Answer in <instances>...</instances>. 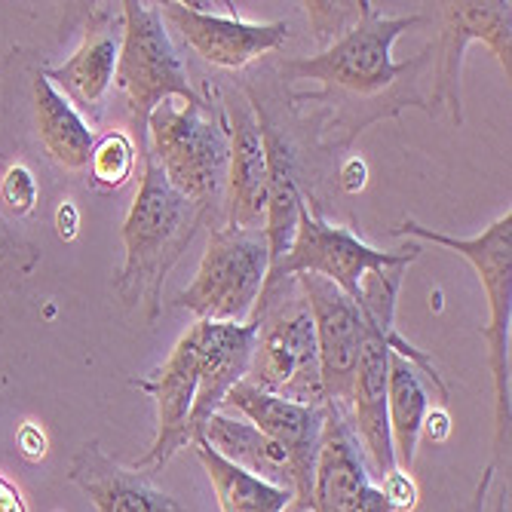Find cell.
Wrapping results in <instances>:
<instances>
[{
    "mask_svg": "<svg viewBox=\"0 0 512 512\" xmlns=\"http://www.w3.org/2000/svg\"><path fill=\"white\" fill-rule=\"evenodd\" d=\"M414 25H424V16H384L375 10V4L365 0L359 22L344 37L325 46L319 56L279 62V74L286 80H319V92H304V96H295V102H332V108L338 105L341 111L335 114V123L347 129L344 145H350L362 132V108L381 105V117H396L411 105L421 108L417 74L430 62V50L402 65L393 62L396 37Z\"/></svg>",
    "mask_w": 512,
    "mask_h": 512,
    "instance_id": "1",
    "label": "cell"
},
{
    "mask_svg": "<svg viewBox=\"0 0 512 512\" xmlns=\"http://www.w3.org/2000/svg\"><path fill=\"white\" fill-rule=\"evenodd\" d=\"M142 160V184L123 221L126 258L114 279V292L126 307H138L148 322H154L163 310V283L169 270L212 218L172 188L148 151Z\"/></svg>",
    "mask_w": 512,
    "mask_h": 512,
    "instance_id": "2",
    "label": "cell"
},
{
    "mask_svg": "<svg viewBox=\"0 0 512 512\" xmlns=\"http://www.w3.org/2000/svg\"><path fill=\"white\" fill-rule=\"evenodd\" d=\"M148 154L172 188L218 224L230 160L221 105L160 102L148 117Z\"/></svg>",
    "mask_w": 512,
    "mask_h": 512,
    "instance_id": "3",
    "label": "cell"
},
{
    "mask_svg": "<svg viewBox=\"0 0 512 512\" xmlns=\"http://www.w3.org/2000/svg\"><path fill=\"white\" fill-rule=\"evenodd\" d=\"M249 319L258 322V332L246 381L298 405H325L316 325L298 289V279L289 276L264 286Z\"/></svg>",
    "mask_w": 512,
    "mask_h": 512,
    "instance_id": "4",
    "label": "cell"
},
{
    "mask_svg": "<svg viewBox=\"0 0 512 512\" xmlns=\"http://www.w3.org/2000/svg\"><path fill=\"white\" fill-rule=\"evenodd\" d=\"M123 40L114 86L129 114L132 142L138 154L148 151V117L166 99H181L191 105H206L209 99L194 89L178 46L163 25L160 7L145 0H123Z\"/></svg>",
    "mask_w": 512,
    "mask_h": 512,
    "instance_id": "5",
    "label": "cell"
},
{
    "mask_svg": "<svg viewBox=\"0 0 512 512\" xmlns=\"http://www.w3.org/2000/svg\"><path fill=\"white\" fill-rule=\"evenodd\" d=\"M393 237H417L436 246H445L467 258L479 283L488 295V325L482 329V338L488 341V365L494 378V445L497 454L509 457V322H512V212L500 215L494 224H488L479 237H448L433 227L417 224L414 218H405L390 230Z\"/></svg>",
    "mask_w": 512,
    "mask_h": 512,
    "instance_id": "6",
    "label": "cell"
},
{
    "mask_svg": "<svg viewBox=\"0 0 512 512\" xmlns=\"http://www.w3.org/2000/svg\"><path fill=\"white\" fill-rule=\"evenodd\" d=\"M270 270L264 230L209 224V246L194 283L178 292L172 307L197 316V322H249Z\"/></svg>",
    "mask_w": 512,
    "mask_h": 512,
    "instance_id": "7",
    "label": "cell"
},
{
    "mask_svg": "<svg viewBox=\"0 0 512 512\" xmlns=\"http://www.w3.org/2000/svg\"><path fill=\"white\" fill-rule=\"evenodd\" d=\"M417 246H405L399 252H381L375 246L362 243L353 227L325 221L319 206L304 197L298 212V227L292 246L283 258H276L267 270L264 286H273L279 279H289L298 273H313L335 283L347 298L359 301L362 276L371 270H384L393 264H411L417 261Z\"/></svg>",
    "mask_w": 512,
    "mask_h": 512,
    "instance_id": "8",
    "label": "cell"
},
{
    "mask_svg": "<svg viewBox=\"0 0 512 512\" xmlns=\"http://www.w3.org/2000/svg\"><path fill=\"white\" fill-rule=\"evenodd\" d=\"M439 34L433 43V92L427 114H439L442 108L451 114V123L463 126V96L460 74L463 56L470 43H485L491 56L500 62L506 77L512 74V4L503 0H457V4H436Z\"/></svg>",
    "mask_w": 512,
    "mask_h": 512,
    "instance_id": "9",
    "label": "cell"
},
{
    "mask_svg": "<svg viewBox=\"0 0 512 512\" xmlns=\"http://www.w3.org/2000/svg\"><path fill=\"white\" fill-rule=\"evenodd\" d=\"M230 7V4H227ZM160 16L169 34H175L194 56L212 68L243 71L249 62L283 50L292 37L286 22H246L230 7L227 16L206 13L203 4H160Z\"/></svg>",
    "mask_w": 512,
    "mask_h": 512,
    "instance_id": "10",
    "label": "cell"
},
{
    "mask_svg": "<svg viewBox=\"0 0 512 512\" xmlns=\"http://www.w3.org/2000/svg\"><path fill=\"white\" fill-rule=\"evenodd\" d=\"M295 279L316 325L322 399L350 408L353 378L365 341V319L356 301L347 298L329 279L313 273H298Z\"/></svg>",
    "mask_w": 512,
    "mask_h": 512,
    "instance_id": "11",
    "label": "cell"
},
{
    "mask_svg": "<svg viewBox=\"0 0 512 512\" xmlns=\"http://www.w3.org/2000/svg\"><path fill=\"white\" fill-rule=\"evenodd\" d=\"M218 105L224 114L227 145H230L221 224L240 230H264L270 172H267V151H264V135L258 126L255 105L243 89L230 92Z\"/></svg>",
    "mask_w": 512,
    "mask_h": 512,
    "instance_id": "12",
    "label": "cell"
},
{
    "mask_svg": "<svg viewBox=\"0 0 512 512\" xmlns=\"http://www.w3.org/2000/svg\"><path fill=\"white\" fill-rule=\"evenodd\" d=\"M227 408H237L249 424H255L264 436H270L292 460L295 476V500L301 509L310 512V491H313V470L319 457L325 405H298L289 399L270 396L249 381H240L224 399Z\"/></svg>",
    "mask_w": 512,
    "mask_h": 512,
    "instance_id": "13",
    "label": "cell"
},
{
    "mask_svg": "<svg viewBox=\"0 0 512 512\" xmlns=\"http://www.w3.org/2000/svg\"><path fill=\"white\" fill-rule=\"evenodd\" d=\"M120 40H123V16H117L108 4H96L89 10L77 50L62 65L43 68L46 80L83 114L89 126L99 123L105 102L114 89Z\"/></svg>",
    "mask_w": 512,
    "mask_h": 512,
    "instance_id": "14",
    "label": "cell"
},
{
    "mask_svg": "<svg viewBox=\"0 0 512 512\" xmlns=\"http://www.w3.org/2000/svg\"><path fill=\"white\" fill-rule=\"evenodd\" d=\"M132 387L145 390L157 402V436L145 457L132 463L138 473L163 470L166 463L184 448L191 445V411L197 399V332L194 325L178 338L166 362L154 371L151 378H138Z\"/></svg>",
    "mask_w": 512,
    "mask_h": 512,
    "instance_id": "15",
    "label": "cell"
},
{
    "mask_svg": "<svg viewBox=\"0 0 512 512\" xmlns=\"http://www.w3.org/2000/svg\"><path fill=\"white\" fill-rule=\"evenodd\" d=\"M25 77L28 132L37 157L53 163L65 175H86L89 154L96 145V129L46 80L43 68H31Z\"/></svg>",
    "mask_w": 512,
    "mask_h": 512,
    "instance_id": "16",
    "label": "cell"
},
{
    "mask_svg": "<svg viewBox=\"0 0 512 512\" xmlns=\"http://www.w3.org/2000/svg\"><path fill=\"white\" fill-rule=\"evenodd\" d=\"M197 332V399L191 411V436L215 411L224 408L227 393L249 375L258 322H194ZM194 442V439H191Z\"/></svg>",
    "mask_w": 512,
    "mask_h": 512,
    "instance_id": "17",
    "label": "cell"
},
{
    "mask_svg": "<svg viewBox=\"0 0 512 512\" xmlns=\"http://www.w3.org/2000/svg\"><path fill=\"white\" fill-rule=\"evenodd\" d=\"M368 485V460L350 424V411L338 402H325L310 512H356Z\"/></svg>",
    "mask_w": 512,
    "mask_h": 512,
    "instance_id": "18",
    "label": "cell"
},
{
    "mask_svg": "<svg viewBox=\"0 0 512 512\" xmlns=\"http://www.w3.org/2000/svg\"><path fill=\"white\" fill-rule=\"evenodd\" d=\"M387 375H390V347L381 341L375 329L365 325V341L353 378L350 393V424L359 436L368 467L378 479L399 470L393 439H390V417H387Z\"/></svg>",
    "mask_w": 512,
    "mask_h": 512,
    "instance_id": "19",
    "label": "cell"
},
{
    "mask_svg": "<svg viewBox=\"0 0 512 512\" xmlns=\"http://www.w3.org/2000/svg\"><path fill=\"white\" fill-rule=\"evenodd\" d=\"M68 479L96 503L99 512H188L172 494L160 491L148 473L108 457L99 442H86L74 454Z\"/></svg>",
    "mask_w": 512,
    "mask_h": 512,
    "instance_id": "20",
    "label": "cell"
},
{
    "mask_svg": "<svg viewBox=\"0 0 512 512\" xmlns=\"http://www.w3.org/2000/svg\"><path fill=\"white\" fill-rule=\"evenodd\" d=\"M255 105V102H252ZM258 114V126L264 135V151H267V172H270V184H267V221H264V234H267V246H270V264L276 258H283L286 249L292 246L295 227H298V212L304 203V194L298 188V160L295 151L289 145L286 132L273 123V117L255 105Z\"/></svg>",
    "mask_w": 512,
    "mask_h": 512,
    "instance_id": "21",
    "label": "cell"
},
{
    "mask_svg": "<svg viewBox=\"0 0 512 512\" xmlns=\"http://www.w3.org/2000/svg\"><path fill=\"white\" fill-rule=\"evenodd\" d=\"M197 436H203L224 460L234 463V467L295 494V476H292L289 454L270 436H264L255 424L243 421V417H230L224 411H215Z\"/></svg>",
    "mask_w": 512,
    "mask_h": 512,
    "instance_id": "22",
    "label": "cell"
},
{
    "mask_svg": "<svg viewBox=\"0 0 512 512\" xmlns=\"http://www.w3.org/2000/svg\"><path fill=\"white\" fill-rule=\"evenodd\" d=\"M191 445L212 482L221 512H286L292 506V500H295L292 491L270 485V482L234 467V463L224 460L203 436H194Z\"/></svg>",
    "mask_w": 512,
    "mask_h": 512,
    "instance_id": "23",
    "label": "cell"
},
{
    "mask_svg": "<svg viewBox=\"0 0 512 512\" xmlns=\"http://www.w3.org/2000/svg\"><path fill=\"white\" fill-rule=\"evenodd\" d=\"M430 411V390L424 387L417 368L390 353V375H387V417H390V439L396 467L411 473L417 442H421V424Z\"/></svg>",
    "mask_w": 512,
    "mask_h": 512,
    "instance_id": "24",
    "label": "cell"
},
{
    "mask_svg": "<svg viewBox=\"0 0 512 512\" xmlns=\"http://www.w3.org/2000/svg\"><path fill=\"white\" fill-rule=\"evenodd\" d=\"M135 142L132 135L123 129H111L105 132L96 145H92L89 154V166H86V184L92 191H102V194H114L123 191L132 172H135Z\"/></svg>",
    "mask_w": 512,
    "mask_h": 512,
    "instance_id": "25",
    "label": "cell"
},
{
    "mask_svg": "<svg viewBox=\"0 0 512 512\" xmlns=\"http://www.w3.org/2000/svg\"><path fill=\"white\" fill-rule=\"evenodd\" d=\"M37 264H40V249L31 240L19 237L10 227V221L0 215V292L19 289Z\"/></svg>",
    "mask_w": 512,
    "mask_h": 512,
    "instance_id": "26",
    "label": "cell"
},
{
    "mask_svg": "<svg viewBox=\"0 0 512 512\" xmlns=\"http://www.w3.org/2000/svg\"><path fill=\"white\" fill-rule=\"evenodd\" d=\"M40 184L28 163H10L4 178H0V215L7 221H22L37 209Z\"/></svg>",
    "mask_w": 512,
    "mask_h": 512,
    "instance_id": "27",
    "label": "cell"
},
{
    "mask_svg": "<svg viewBox=\"0 0 512 512\" xmlns=\"http://www.w3.org/2000/svg\"><path fill=\"white\" fill-rule=\"evenodd\" d=\"M362 4L365 0H341V4H335V0H310V4H304L307 10V22L313 28V37L325 46H332L338 37H344L362 16Z\"/></svg>",
    "mask_w": 512,
    "mask_h": 512,
    "instance_id": "28",
    "label": "cell"
},
{
    "mask_svg": "<svg viewBox=\"0 0 512 512\" xmlns=\"http://www.w3.org/2000/svg\"><path fill=\"white\" fill-rule=\"evenodd\" d=\"M381 491L387 497V503L393 506V512H414L417 500H421V491H417V482L411 479V473L405 470H393L381 479Z\"/></svg>",
    "mask_w": 512,
    "mask_h": 512,
    "instance_id": "29",
    "label": "cell"
},
{
    "mask_svg": "<svg viewBox=\"0 0 512 512\" xmlns=\"http://www.w3.org/2000/svg\"><path fill=\"white\" fill-rule=\"evenodd\" d=\"M491 485H494V467H488L485 476L479 479L473 500L454 512H509V485L500 488L497 494H491Z\"/></svg>",
    "mask_w": 512,
    "mask_h": 512,
    "instance_id": "30",
    "label": "cell"
},
{
    "mask_svg": "<svg viewBox=\"0 0 512 512\" xmlns=\"http://www.w3.org/2000/svg\"><path fill=\"white\" fill-rule=\"evenodd\" d=\"M421 436L433 445H442L448 442L451 436V414L445 411V405H430L424 424H421Z\"/></svg>",
    "mask_w": 512,
    "mask_h": 512,
    "instance_id": "31",
    "label": "cell"
},
{
    "mask_svg": "<svg viewBox=\"0 0 512 512\" xmlns=\"http://www.w3.org/2000/svg\"><path fill=\"white\" fill-rule=\"evenodd\" d=\"M365 181H368V166L362 157H347L341 172H338V184H341V191L344 194H359L365 188Z\"/></svg>",
    "mask_w": 512,
    "mask_h": 512,
    "instance_id": "32",
    "label": "cell"
},
{
    "mask_svg": "<svg viewBox=\"0 0 512 512\" xmlns=\"http://www.w3.org/2000/svg\"><path fill=\"white\" fill-rule=\"evenodd\" d=\"M80 230V209L74 206V200H62L59 209H56V234L59 240L71 243Z\"/></svg>",
    "mask_w": 512,
    "mask_h": 512,
    "instance_id": "33",
    "label": "cell"
},
{
    "mask_svg": "<svg viewBox=\"0 0 512 512\" xmlns=\"http://www.w3.org/2000/svg\"><path fill=\"white\" fill-rule=\"evenodd\" d=\"M16 442H19V451H22L28 460H40V457L46 454V436H43V430H40L37 424H31V421L22 424Z\"/></svg>",
    "mask_w": 512,
    "mask_h": 512,
    "instance_id": "34",
    "label": "cell"
},
{
    "mask_svg": "<svg viewBox=\"0 0 512 512\" xmlns=\"http://www.w3.org/2000/svg\"><path fill=\"white\" fill-rule=\"evenodd\" d=\"M0 512H28V503H25L22 491L4 476H0Z\"/></svg>",
    "mask_w": 512,
    "mask_h": 512,
    "instance_id": "35",
    "label": "cell"
},
{
    "mask_svg": "<svg viewBox=\"0 0 512 512\" xmlns=\"http://www.w3.org/2000/svg\"><path fill=\"white\" fill-rule=\"evenodd\" d=\"M356 512H393V506L387 503V497H384L381 485L371 482V485L365 488V494L359 497V506H356Z\"/></svg>",
    "mask_w": 512,
    "mask_h": 512,
    "instance_id": "36",
    "label": "cell"
}]
</instances>
